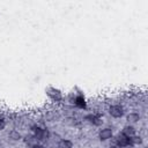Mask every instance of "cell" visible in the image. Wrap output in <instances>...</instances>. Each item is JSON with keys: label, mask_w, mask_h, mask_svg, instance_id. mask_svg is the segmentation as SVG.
<instances>
[{"label": "cell", "mask_w": 148, "mask_h": 148, "mask_svg": "<svg viewBox=\"0 0 148 148\" xmlns=\"http://www.w3.org/2000/svg\"><path fill=\"white\" fill-rule=\"evenodd\" d=\"M72 103H73L77 109H81V110L87 109V101H86V97L83 96V94H77V95H75Z\"/></svg>", "instance_id": "cell-5"}, {"label": "cell", "mask_w": 148, "mask_h": 148, "mask_svg": "<svg viewBox=\"0 0 148 148\" xmlns=\"http://www.w3.org/2000/svg\"><path fill=\"white\" fill-rule=\"evenodd\" d=\"M126 120H127V123H128L130 125L135 124V123H138V121L140 120V114H139L138 112H130V113L126 116Z\"/></svg>", "instance_id": "cell-9"}, {"label": "cell", "mask_w": 148, "mask_h": 148, "mask_svg": "<svg viewBox=\"0 0 148 148\" xmlns=\"http://www.w3.org/2000/svg\"><path fill=\"white\" fill-rule=\"evenodd\" d=\"M8 138H9L12 141H20V140H22L21 133H20L18 131H16V130H12V131L8 133Z\"/></svg>", "instance_id": "cell-11"}, {"label": "cell", "mask_w": 148, "mask_h": 148, "mask_svg": "<svg viewBox=\"0 0 148 148\" xmlns=\"http://www.w3.org/2000/svg\"><path fill=\"white\" fill-rule=\"evenodd\" d=\"M109 148H120V147H119L118 145H116V143L113 142V143H111V145L109 146Z\"/></svg>", "instance_id": "cell-16"}, {"label": "cell", "mask_w": 148, "mask_h": 148, "mask_svg": "<svg viewBox=\"0 0 148 148\" xmlns=\"http://www.w3.org/2000/svg\"><path fill=\"white\" fill-rule=\"evenodd\" d=\"M5 127H6V120L2 117H0V131L5 130Z\"/></svg>", "instance_id": "cell-14"}, {"label": "cell", "mask_w": 148, "mask_h": 148, "mask_svg": "<svg viewBox=\"0 0 148 148\" xmlns=\"http://www.w3.org/2000/svg\"><path fill=\"white\" fill-rule=\"evenodd\" d=\"M124 113H125L124 106L120 104H112L109 108V114L112 118H121L124 116Z\"/></svg>", "instance_id": "cell-3"}, {"label": "cell", "mask_w": 148, "mask_h": 148, "mask_svg": "<svg viewBox=\"0 0 148 148\" xmlns=\"http://www.w3.org/2000/svg\"><path fill=\"white\" fill-rule=\"evenodd\" d=\"M24 143L27 145V146H29L30 148L34 146V145H36V143H38V141H37V139L34 136V134L31 133V134H29V135H25L24 136Z\"/></svg>", "instance_id": "cell-10"}, {"label": "cell", "mask_w": 148, "mask_h": 148, "mask_svg": "<svg viewBox=\"0 0 148 148\" xmlns=\"http://www.w3.org/2000/svg\"><path fill=\"white\" fill-rule=\"evenodd\" d=\"M121 133H123L125 136H127L128 139H131V138H133V136L136 134V130H135V127H134L133 125H130V124H128V125L124 126Z\"/></svg>", "instance_id": "cell-8"}, {"label": "cell", "mask_w": 148, "mask_h": 148, "mask_svg": "<svg viewBox=\"0 0 148 148\" xmlns=\"http://www.w3.org/2000/svg\"><path fill=\"white\" fill-rule=\"evenodd\" d=\"M59 148H73V142L68 139H61L58 143Z\"/></svg>", "instance_id": "cell-12"}, {"label": "cell", "mask_w": 148, "mask_h": 148, "mask_svg": "<svg viewBox=\"0 0 148 148\" xmlns=\"http://www.w3.org/2000/svg\"><path fill=\"white\" fill-rule=\"evenodd\" d=\"M31 148H45V146H44V145H42V143H39V142H38V143H36V145H34V146H32V147H31Z\"/></svg>", "instance_id": "cell-15"}, {"label": "cell", "mask_w": 148, "mask_h": 148, "mask_svg": "<svg viewBox=\"0 0 148 148\" xmlns=\"http://www.w3.org/2000/svg\"><path fill=\"white\" fill-rule=\"evenodd\" d=\"M46 95L53 102H60L62 99V92H61V90H59L58 88H54V87H49L46 89Z\"/></svg>", "instance_id": "cell-2"}, {"label": "cell", "mask_w": 148, "mask_h": 148, "mask_svg": "<svg viewBox=\"0 0 148 148\" xmlns=\"http://www.w3.org/2000/svg\"><path fill=\"white\" fill-rule=\"evenodd\" d=\"M112 136H113V131L110 127H104V128L99 130V132H98V139L101 141H108V140L112 139Z\"/></svg>", "instance_id": "cell-7"}, {"label": "cell", "mask_w": 148, "mask_h": 148, "mask_svg": "<svg viewBox=\"0 0 148 148\" xmlns=\"http://www.w3.org/2000/svg\"><path fill=\"white\" fill-rule=\"evenodd\" d=\"M114 143L118 145L120 148H127V147H132L131 146V140L125 136L123 133H119L116 138H114Z\"/></svg>", "instance_id": "cell-4"}, {"label": "cell", "mask_w": 148, "mask_h": 148, "mask_svg": "<svg viewBox=\"0 0 148 148\" xmlns=\"http://www.w3.org/2000/svg\"><path fill=\"white\" fill-rule=\"evenodd\" d=\"M130 140H131V146H139V145H142V142H143L142 136L141 135H136V134L133 138H131Z\"/></svg>", "instance_id": "cell-13"}, {"label": "cell", "mask_w": 148, "mask_h": 148, "mask_svg": "<svg viewBox=\"0 0 148 148\" xmlns=\"http://www.w3.org/2000/svg\"><path fill=\"white\" fill-rule=\"evenodd\" d=\"M84 119L90 124V125H94V126H101L103 120H102V117L97 113H89L84 117Z\"/></svg>", "instance_id": "cell-6"}, {"label": "cell", "mask_w": 148, "mask_h": 148, "mask_svg": "<svg viewBox=\"0 0 148 148\" xmlns=\"http://www.w3.org/2000/svg\"><path fill=\"white\" fill-rule=\"evenodd\" d=\"M31 132L34 134V136L37 139L38 142H43V141H46L49 140L50 138V132L47 128L45 127H42L39 125H32L31 126Z\"/></svg>", "instance_id": "cell-1"}]
</instances>
